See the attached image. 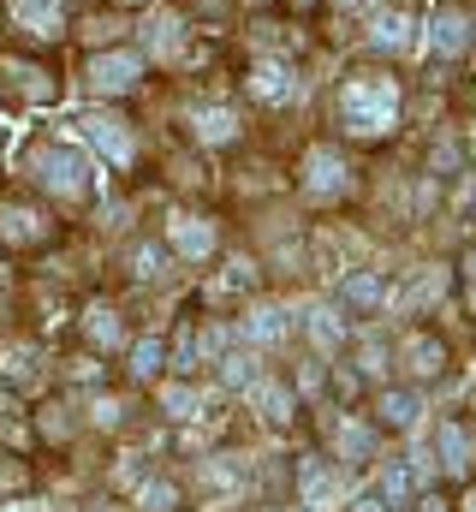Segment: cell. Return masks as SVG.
<instances>
[{"label": "cell", "mask_w": 476, "mask_h": 512, "mask_svg": "<svg viewBox=\"0 0 476 512\" xmlns=\"http://www.w3.org/2000/svg\"><path fill=\"white\" fill-rule=\"evenodd\" d=\"M334 108H340V126L352 137H381V131L399 126V84L381 78V72H357V78L340 84Z\"/></svg>", "instance_id": "obj_1"}, {"label": "cell", "mask_w": 476, "mask_h": 512, "mask_svg": "<svg viewBox=\"0 0 476 512\" xmlns=\"http://www.w3.org/2000/svg\"><path fill=\"white\" fill-rule=\"evenodd\" d=\"M30 167H36V179L54 191V197H66V203H78V197H90V155L84 149H72V143H42L36 155H30Z\"/></svg>", "instance_id": "obj_2"}, {"label": "cell", "mask_w": 476, "mask_h": 512, "mask_svg": "<svg viewBox=\"0 0 476 512\" xmlns=\"http://www.w3.org/2000/svg\"><path fill=\"white\" fill-rule=\"evenodd\" d=\"M137 78H143V54H137V48H102V54L90 60V72H84V84H90L96 96H125Z\"/></svg>", "instance_id": "obj_3"}, {"label": "cell", "mask_w": 476, "mask_h": 512, "mask_svg": "<svg viewBox=\"0 0 476 512\" xmlns=\"http://www.w3.org/2000/svg\"><path fill=\"white\" fill-rule=\"evenodd\" d=\"M423 42H429V54H441V60H459V54L471 48V18H465L459 6H441V12H429V24H423Z\"/></svg>", "instance_id": "obj_4"}, {"label": "cell", "mask_w": 476, "mask_h": 512, "mask_svg": "<svg viewBox=\"0 0 476 512\" xmlns=\"http://www.w3.org/2000/svg\"><path fill=\"white\" fill-rule=\"evenodd\" d=\"M84 137H90V149H96L102 161H114V167L131 161V131H125L119 114H90V120H84Z\"/></svg>", "instance_id": "obj_5"}, {"label": "cell", "mask_w": 476, "mask_h": 512, "mask_svg": "<svg viewBox=\"0 0 476 512\" xmlns=\"http://www.w3.org/2000/svg\"><path fill=\"white\" fill-rule=\"evenodd\" d=\"M435 459H441L447 471H459V477L471 471V459H476V441H471V429H465L459 417H441V423H435Z\"/></svg>", "instance_id": "obj_6"}, {"label": "cell", "mask_w": 476, "mask_h": 512, "mask_svg": "<svg viewBox=\"0 0 476 512\" xmlns=\"http://www.w3.org/2000/svg\"><path fill=\"white\" fill-rule=\"evenodd\" d=\"M417 411H423V399H417L411 387H381V393H375V429H387V435L411 429Z\"/></svg>", "instance_id": "obj_7"}, {"label": "cell", "mask_w": 476, "mask_h": 512, "mask_svg": "<svg viewBox=\"0 0 476 512\" xmlns=\"http://www.w3.org/2000/svg\"><path fill=\"white\" fill-rule=\"evenodd\" d=\"M292 489H298V507H322L334 495V465L322 453H304L298 471H292Z\"/></svg>", "instance_id": "obj_8"}, {"label": "cell", "mask_w": 476, "mask_h": 512, "mask_svg": "<svg viewBox=\"0 0 476 512\" xmlns=\"http://www.w3.org/2000/svg\"><path fill=\"white\" fill-rule=\"evenodd\" d=\"M12 18H18L30 36H42V42L66 36V6H60V0H12Z\"/></svg>", "instance_id": "obj_9"}, {"label": "cell", "mask_w": 476, "mask_h": 512, "mask_svg": "<svg viewBox=\"0 0 476 512\" xmlns=\"http://www.w3.org/2000/svg\"><path fill=\"white\" fill-rule=\"evenodd\" d=\"M411 495H417V465L411 459H387L381 477H375V501L381 507H411Z\"/></svg>", "instance_id": "obj_10"}, {"label": "cell", "mask_w": 476, "mask_h": 512, "mask_svg": "<svg viewBox=\"0 0 476 512\" xmlns=\"http://www.w3.org/2000/svg\"><path fill=\"white\" fill-rule=\"evenodd\" d=\"M381 298H387V274L381 268H352L340 280V304L346 310H381Z\"/></svg>", "instance_id": "obj_11"}, {"label": "cell", "mask_w": 476, "mask_h": 512, "mask_svg": "<svg viewBox=\"0 0 476 512\" xmlns=\"http://www.w3.org/2000/svg\"><path fill=\"white\" fill-rule=\"evenodd\" d=\"M369 42H375V48H387V54H405V48H417V36H411V18H405L399 6H381V12L369 18Z\"/></svg>", "instance_id": "obj_12"}, {"label": "cell", "mask_w": 476, "mask_h": 512, "mask_svg": "<svg viewBox=\"0 0 476 512\" xmlns=\"http://www.w3.org/2000/svg\"><path fill=\"white\" fill-rule=\"evenodd\" d=\"M0 239H6V245H42V239H48V221H42L30 203H6V209H0Z\"/></svg>", "instance_id": "obj_13"}, {"label": "cell", "mask_w": 476, "mask_h": 512, "mask_svg": "<svg viewBox=\"0 0 476 512\" xmlns=\"http://www.w3.org/2000/svg\"><path fill=\"white\" fill-rule=\"evenodd\" d=\"M304 185H310L316 197L346 191V161H340L334 149H310V155H304Z\"/></svg>", "instance_id": "obj_14"}, {"label": "cell", "mask_w": 476, "mask_h": 512, "mask_svg": "<svg viewBox=\"0 0 476 512\" xmlns=\"http://www.w3.org/2000/svg\"><path fill=\"white\" fill-rule=\"evenodd\" d=\"M238 328H244L250 346H274V340H286V310L280 304H250L238 316Z\"/></svg>", "instance_id": "obj_15"}, {"label": "cell", "mask_w": 476, "mask_h": 512, "mask_svg": "<svg viewBox=\"0 0 476 512\" xmlns=\"http://www.w3.org/2000/svg\"><path fill=\"white\" fill-rule=\"evenodd\" d=\"M167 239H173V251L191 256V262L215 256V227H209V221H197V215H179V221L167 227Z\"/></svg>", "instance_id": "obj_16"}, {"label": "cell", "mask_w": 476, "mask_h": 512, "mask_svg": "<svg viewBox=\"0 0 476 512\" xmlns=\"http://www.w3.org/2000/svg\"><path fill=\"white\" fill-rule=\"evenodd\" d=\"M191 137L209 143V149H221V143L238 137V114L233 108H191Z\"/></svg>", "instance_id": "obj_17"}, {"label": "cell", "mask_w": 476, "mask_h": 512, "mask_svg": "<svg viewBox=\"0 0 476 512\" xmlns=\"http://www.w3.org/2000/svg\"><path fill=\"white\" fill-rule=\"evenodd\" d=\"M405 364H411V376H429V382H435V376L447 370V346H441L435 334H411V340H405Z\"/></svg>", "instance_id": "obj_18"}, {"label": "cell", "mask_w": 476, "mask_h": 512, "mask_svg": "<svg viewBox=\"0 0 476 512\" xmlns=\"http://www.w3.org/2000/svg\"><path fill=\"white\" fill-rule=\"evenodd\" d=\"M250 399H256V411H262L268 423H292V411H298V393L280 387V382H268V376L250 387Z\"/></svg>", "instance_id": "obj_19"}, {"label": "cell", "mask_w": 476, "mask_h": 512, "mask_svg": "<svg viewBox=\"0 0 476 512\" xmlns=\"http://www.w3.org/2000/svg\"><path fill=\"white\" fill-rule=\"evenodd\" d=\"M143 54H161V60L179 54V18H173V12H149V24H143Z\"/></svg>", "instance_id": "obj_20"}, {"label": "cell", "mask_w": 476, "mask_h": 512, "mask_svg": "<svg viewBox=\"0 0 476 512\" xmlns=\"http://www.w3.org/2000/svg\"><path fill=\"white\" fill-rule=\"evenodd\" d=\"M161 370H167V346L155 334H143L131 346V382H161Z\"/></svg>", "instance_id": "obj_21"}, {"label": "cell", "mask_w": 476, "mask_h": 512, "mask_svg": "<svg viewBox=\"0 0 476 512\" xmlns=\"http://www.w3.org/2000/svg\"><path fill=\"white\" fill-rule=\"evenodd\" d=\"M250 90H256L262 102H280V96H292V66H280V60H256V78H250Z\"/></svg>", "instance_id": "obj_22"}, {"label": "cell", "mask_w": 476, "mask_h": 512, "mask_svg": "<svg viewBox=\"0 0 476 512\" xmlns=\"http://www.w3.org/2000/svg\"><path fill=\"white\" fill-rule=\"evenodd\" d=\"M375 435H381L375 423H352V417H346V423H340V459H352V465L375 459Z\"/></svg>", "instance_id": "obj_23"}, {"label": "cell", "mask_w": 476, "mask_h": 512, "mask_svg": "<svg viewBox=\"0 0 476 512\" xmlns=\"http://www.w3.org/2000/svg\"><path fill=\"white\" fill-rule=\"evenodd\" d=\"M0 72L12 78V90H18V96H30V102H54V84H42V72H36V66H24V60H0Z\"/></svg>", "instance_id": "obj_24"}, {"label": "cell", "mask_w": 476, "mask_h": 512, "mask_svg": "<svg viewBox=\"0 0 476 512\" xmlns=\"http://www.w3.org/2000/svg\"><path fill=\"white\" fill-rule=\"evenodd\" d=\"M137 507L143 512H173L179 507V483H173V477H143V483H137Z\"/></svg>", "instance_id": "obj_25"}, {"label": "cell", "mask_w": 476, "mask_h": 512, "mask_svg": "<svg viewBox=\"0 0 476 512\" xmlns=\"http://www.w3.org/2000/svg\"><path fill=\"white\" fill-rule=\"evenodd\" d=\"M304 328H310V340H316V346H322V352H334V346H340V340H346V322H340V316H334V310H328V304H316V310H310V322H304Z\"/></svg>", "instance_id": "obj_26"}, {"label": "cell", "mask_w": 476, "mask_h": 512, "mask_svg": "<svg viewBox=\"0 0 476 512\" xmlns=\"http://www.w3.org/2000/svg\"><path fill=\"white\" fill-rule=\"evenodd\" d=\"M84 334H90V346H119V316L108 310V304L84 310Z\"/></svg>", "instance_id": "obj_27"}, {"label": "cell", "mask_w": 476, "mask_h": 512, "mask_svg": "<svg viewBox=\"0 0 476 512\" xmlns=\"http://www.w3.org/2000/svg\"><path fill=\"white\" fill-rule=\"evenodd\" d=\"M24 489H30V465L12 459V453H0V501H12V495H24Z\"/></svg>", "instance_id": "obj_28"}, {"label": "cell", "mask_w": 476, "mask_h": 512, "mask_svg": "<svg viewBox=\"0 0 476 512\" xmlns=\"http://www.w3.org/2000/svg\"><path fill=\"white\" fill-rule=\"evenodd\" d=\"M221 364H227V370H221V376H227V387H244V393H250V387L262 382V376H256V358H250V352H227Z\"/></svg>", "instance_id": "obj_29"}, {"label": "cell", "mask_w": 476, "mask_h": 512, "mask_svg": "<svg viewBox=\"0 0 476 512\" xmlns=\"http://www.w3.org/2000/svg\"><path fill=\"white\" fill-rule=\"evenodd\" d=\"M0 376H6V382H36V352H30V346H12V352H6V364H0Z\"/></svg>", "instance_id": "obj_30"}, {"label": "cell", "mask_w": 476, "mask_h": 512, "mask_svg": "<svg viewBox=\"0 0 476 512\" xmlns=\"http://www.w3.org/2000/svg\"><path fill=\"white\" fill-rule=\"evenodd\" d=\"M161 405H167V417H197V393H191L185 382L161 387Z\"/></svg>", "instance_id": "obj_31"}, {"label": "cell", "mask_w": 476, "mask_h": 512, "mask_svg": "<svg viewBox=\"0 0 476 512\" xmlns=\"http://www.w3.org/2000/svg\"><path fill=\"white\" fill-rule=\"evenodd\" d=\"M131 274H137V280H155V274H161V245H137V251H131Z\"/></svg>", "instance_id": "obj_32"}, {"label": "cell", "mask_w": 476, "mask_h": 512, "mask_svg": "<svg viewBox=\"0 0 476 512\" xmlns=\"http://www.w3.org/2000/svg\"><path fill=\"white\" fill-rule=\"evenodd\" d=\"M250 286H256V268H250V262H233V268L221 274V292H250Z\"/></svg>", "instance_id": "obj_33"}, {"label": "cell", "mask_w": 476, "mask_h": 512, "mask_svg": "<svg viewBox=\"0 0 476 512\" xmlns=\"http://www.w3.org/2000/svg\"><path fill=\"white\" fill-rule=\"evenodd\" d=\"M411 512H453V501H447V495H423V489H417V495H411Z\"/></svg>", "instance_id": "obj_34"}, {"label": "cell", "mask_w": 476, "mask_h": 512, "mask_svg": "<svg viewBox=\"0 0 476 512\" xmlns=\"http://www.w3.org/2000/svg\"><path fill=\"white\" fill-rule=\"evenodd\" d=\"M352 512H393V507H381L375 495H363V501H352Z\"/></svg>", "instance_id": "obj_35"}, {"label": "cell", "mask_w": 476, "mask_h": 512, "mask_svg": "<svg viewBox=\"0 0 476 512\" xmlns=\"http://www.w3.org/2000/svg\"><path fill=\"white\" fill-rule=\"evenodd\" d=\"M465 280L476 286V251H465Z\"/></svg>", "instance_id": "obj_36"}, {"label": "cell", "mask_w": 476, "mask_h": 512, "mask_svg": "<svg viewBox=\"0 0 476 512\" xmlns=\"http://www.w3.org/2000/svg\"><path fill=\"white\" fill-rule=\"evenodd\" d=\"M465 512H476V489H471V495H465Z\"/></svg>", "instance_id": "obj_37"}, {"label": "cell", "mask_w": 476, "mask_h": 512, "mask_svg": "<svg viewBox=\"0 0 476 512\" xmlns=\"http://www.w3.org/2000/svg\"><path fill=\"white\" fill-rule=\"evenodd\" d=\"M119 6H149V0H119Z\"/></svg>", "instance_id": "obj_38"}, {"label": "cell", "mask_w": 476, "mask_h": 512, "mask_svg": "<svg viewBox=\"0 0 476 512\" xmlns=\"http://www.w3.org/2000/svg\"><path fill=\"white\" fill-rule=\"evenodd\" d=\"M471 155H476V131H471Z\"/></svg>", "instance_id": "obj_39"}, {"label": "cell", "mask_w": 476, "mask_h": 512, "mask_svg": "<svg viewBox=\"0 0 476 512\" xmlns=\"http://www.w3.org/2000/svg\"><path fill=\"white\" fill-rule=\"evenodd\" d=\"M346 6H352V0H346Z\"/></svg>", "instance_id": "obj_40"}]
</instances>
